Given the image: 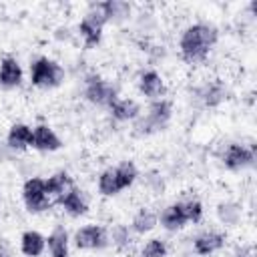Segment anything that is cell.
<instances>
[{
    "instance_id": "17",
    "label": "cell",
    "mask_w": 257,
    "mask_h": 257,
    "mask_svg": "<svg viewBox=\"0 0 257 257\" xmlns=\"http://www.w3.org/2000/svg\"><path fill=\"white\" fill-rule=\"evenodd\" d=\"M6 145L10 149H26V147H32V128L24 122H16L10 126L8 135H6Z\"/></svg>"
},
{
    "instance_id": "6",
    "label": "cell",
    "mask_w": 257,
    "mask_h": 257,
    "mask_svg": "<svg viewBox=\"0 0 257 257\" xmlns=\"http://www.w3.org/2000/svg\"><path fill=\"white\" fill-rule=\"evenodd\" d=\"M74 245L78 249H104L110 245V237L108 231L100 225H84L80 229H76L74 233Z\"/></svg>"
},
{
    "instance_id": "2",
    "label": "cell",
    "mask_w": 257,
    "mask_h": 257,
    "mask_svg": "<svg viewBox=\"0 0 257 257\" xmlns=\"http://www.w3.org/2000/svg\"><path fill=\"white\" fill-rule=\"evenodd\" d=\"M171 114H173L171 100H167V98L151 100V104L147 108V114L137 118L135 133L137 135H153V133H159V131H163L167 126Z\"/></svg>"
},
{
    "instance_id": "20",
    "label": "cell",
    "mask_w": 257,
    "mask_h": 257,
    "mask_svg": "<svg viewBox=\"0 0 257 257\" xmlns=\"http://www.w3.org/2000/svg\"><path fill=\"white\" fill-rule=\"evenodd\" d=\"M44 183H46V195L48 197H56V199L72 187V179L64 171H58V173L50 175L48 179H44Z\"/></svg>"
},
{
    "instance_id": "29",
    "label": "cell",
    "mask_w": 257,
    "mask_h": 257,
    "mask_svg": "<svg viewBox=\"0 0 257 257\" xmlns=\"http://www.w3.org/2000/svg\"><path fill=\"white\" fill-rule=\"evenodd\" d=\"M149 185H151L153 191H157V193L163 191V181H161V177H151V179H149Z\"/></svg>"
},
{
    "instance_id": "1",
    "label": "cell",
    "mask_w": 257,
    "mask_h": 257,
    "mask_svg": "<svg viewBox=\"0 0 257 257\" xmlns=\"http://www.w3.org/2000/svg\"><path fill=\"white\" fill-rule=\"evenodd\" d=\"M217 40H219V30L213 24L195 22L187 26L181 34V40H179L181 58L191 64L203 62L209 56V50L217 44Z\"/></svg>"
},
{
    "instance_id": "24",
    "label": "cell",
    "mask_w": 257,
    "mask_h": 257,
    "mask_svg": "<svg viewBox=\"0 0 257 257\" xmlns=\"http://www.w3.org/2000/svg\"><path fill=\"white\" fill-rule=\"evenodd\" d=\"M217 217L223 225H237L241 219V207L233 201H225L217 205Z\"/></svg>"
},
{
    "instance_id": "3",
    "label": "cell",
    "mask_w": 257,
    "mask_h": 257,
    "mask_svg": "<svg viewBox=\"0 0 257 257\" xmlns=\"http://www.w3.org/2000/svg\"><path fill=\"white\" fill-rule=\"evenodd\" d=\"M64 68L48 56H38L30 64V82L38 88H54L64 80Z\"/></svg>"
},
{
    "instance_id": "27",
    "label": "cell",
    "mask_w": 257,
    "mask_h": 257,
    "mask_svg": "<svg viewBox=\"0 0 257 257\" xmlns=\"http://www.w3.org/2000/svg\"><path fill=\"white\" fill-rule=\"evenodd\" d=\"M167 251H169L167 243H165L163 239H157V237H155V239H149V241L145 243L141 255H143V257H167Z\"/></svg>"
},
{
    "instance_id": "26",
    "label": "cell",
    "mask_w": 257,
    "mask_h": 257,
    "mask_svg": "<svg viewBox=\"0 0 257 257\" xmlns=\"http://www.w3.org/2000/svg\"><path fill=\"white\" fill-rule=\"evenodd\" d=\"M108 237H110V243L118 249V251H124V249H128L131 247V227H126V225H114L112 227V231L108 233Z\"/></svg>"
},
{
    "instance_id": "25",
    "label": "cell",
    "mask_w": 257,
    "mask_h": 257,
    "mask_svg": "<svg viewBox=\"0 0 257 257\" xmlns=\"http://www.w3.org/2000/svg\"><path fill=\"white\" fill-rule=\"evenodd\" d=\"M114 171H116V179H118L120 191L128 189L137 181V177H139V171H137L135 163H131V161H122L118 167H114Z\"/></svg>"
},
{
    "instance_id": "12",
    "label": "cell",
    "mask_w": 257,
    "mask_h": 257,
    "mask_svg": "<svg viewBox=\"0 0 257 257\" xmlns=\"http://www.w3.org/2000/svg\"><path fill=\"white\" fill-rule=\"evenodd\" d=\"M227 94H229V90H227V86L221 80H213V82H207V84H203V86L197 88V98L207 108L219 106L227 98Z\"/></svg>"
},
{
    "instance_id": "8",
    "label": "cell",
    "mask_w": 257,
    "mask_h": 257,
    "mask_svg": "<svg viewBox=\"0 0 257 257\" xmlns=\"http://www.w3.org/2000/svg\"><path fill=\"white\" fill-rule=\"evenodd\" d=\"M139 90H141L147 98L159 100V98L165 96L167 86H165L163 76H161L157 70H143L141 76H139Z\"/></svg>"
},
{
    "instance_id": "18",
    "label": "cell",
    "mask_w": 257,
    "mask_h": 257,
    "mask_svg": "<svg viewBox=\"0 0 257 257\" xmlns=\"http://www.w3.org/2000/svg\"><path fill=\"white\" fill-rule=\"evenodd\" d=\"M46 247L50 257H68V233L62 225H56L46 237Z\"/></svg>"
},
{
    "instance_id": "21",
    "label": "cell",
    "mask_w": 257,
    "mask_h": 257,
    "mask_svg": "<svg viewBox=\"0 0 257 257\" xmlns=\"http://www.w3.org/2000/svg\"><path fill=\"white\" fill-rule=\"evenodd\" d=\"M78 34H80L84 46H86V48H92V46H96V44L100 42V38H102V26H98L96 22H92V20H88V18H82L80 24H78Z\"/></svg>"
},
{
    "instance_id": "31",
    "label": "cell",
    "mask_w": 257,
    "mask_h": 257,
    "mask_svg": "<svg viewBox=\"0 0 257 257\" xmlns=\"http://www.w3.org/2000/svg\"><path fill=\"white\" fill-rule=\"evenodd\" d=\"M237 257H253V255H251V251H245V249H241V251L237 253Z\"/></svg>"
},
{
    "instance_id": "19",
    "label": "cell",
    "mask_w": 257,
    "mask_h": 257,
    "mask_svg": "<svg viewBox=\"0 0 257 257\" xmlns=\"http://www.w3.org/2000/svg\"><path fill=\"white\" fill-rule=\"evenodd\" d=\"M157 223H159V215H157L155 211H151V209H141V211L133 217V221H131V231H133V233H139V235H145V233L153 231V229L157 227Z\"/></svg>"
},
{
    "instance_id": "32",
    "label": "cell",
    "mask_w": 257,
    "mask_h": 257,
    "mask_svg": "<svg viewBox=\"0 0 257 257\" xmlns=\"http://www.w3.org/2000/svg\"><path fill=\"white\" fill-rule=\"evenodd\" d=\"M0 257H8V255L4 253V249H2V247H0Z\"/></svg>"
},
{
    "instance_id": "9",
    "label": "cell",
    "mask_w": 257,
    "mask_h": 257,
    "mask_svg": "<svg viewBox=\"0 0 257 257\" xmlns=\"http://www.w3.org/2000/svg\"><path fill=\"white\" fill-rule=\"evenodd\" d=\"M60 205H62V209L70 215V217H80V215H84L86 211H88V201H86V195L80 191V189H76L74 185L66 191V193H62L58 199H56Z\"/></svg>"
},
{
    "instance_id": "7",
    "label": "cell",
    "mask_w": 257,
    "mask_h": 257,
    "mask_svg": "<svg viewBox=\"0 0 257 257\" xmlns=\"http://www.w3.org/2000/svg\"><path fill=\"white\" fill-rule=\"evenodd\" d=\"M255 147H245V145H239V143H233L225 149L223 153V165L229 169V171H241V169H247V167H253L255 163Z\"/></svg>"
},
{
    "instance_id": "28",
    "label": "cell",
    "mask_w": 257,
    "mask_h": 257,
    "mask_svg": "<svg viewBox=\"0 0 257 257\" xmlns=\"http://www.w3.org/2000/svg\"><path fill=\"white\" fill-rule=\"evenodd\" d=\"M183 203V211L187 217V223H199L203 217V205L197 199H189V201H181Z\"/></svg>"
},
{
    "instance_id": "5",
    "label": "cell",
    "mask_w": 257,
    "mask_h": 257,
    "mask_svg": "<svg viewBox=\"0 0 257 257\" xmlns=\"http://www.w3.org/2000/svg\"><path fill=\"white\" fill-rule=\"evenodd\" d=\"M22 199L30 213H42L52 207V199L46 195V183L42 177H30L24 181Z\"/></svg>"
},
{
    "instance_id": "13",
    "label": "cell",
    "mask_w": 257,
    "mask_h": 257,
    "mask_svg": "<svg viewBox=\"0 0 257 257\" xmlns=\"http://www.w3.org/2000/svg\"><path fill=\"white\" fill-rule=\"evenodd\" d=\"M159 221L161 225L167 229V231H179L187 225V217H185V211H183V203H171L169 207H165L159 215Z\"/></svg>"
},
{
    "instance_id": "10",
    "label": "cell",
    "mask_w": 257,
    "mask_h": 257,
    "mask_svg": "<svg viewBox=\"0 0 257 257\" xmlns=\"http://www.w3.org/2000/svg\"><path fill=\"white\" fill-rule=\"evenodd\" d=\"M32 147L42 153H52L62 147V141L48 124H38L32 128Z\"/></svg>"
},
{
    "instance_id": "16",
    "label": "cell",
    "mask_w": 257,
    "mask_h": 257,
    "mask_svg": "<svg viewBox=\"0 0 257 257\" xmlns=\"http://www.w3.org/2000/svg\"><path fill=\"white\" fill-rule=\"evenodd\" d=\"M46 249V237L38 231H24L22 237H20V251L26 255V257H38L42 255Z\"/></svg>"
},
{
    "instance_id": "4",
    "label": "cell",
    "mask_w": 257,
    "mask_h": 257,
    "mask_svg": "<svg viewBox=\"0 0 257 257\" xmlns=\"http://www.w3.org/2000/svg\"><path fill=\"white\" fill-rule=\"evenodd\" d=\"M84 98L96 106H104V108H110L116 100H118V92L116 88L106 82L104 78L96 76V74H90L84 82Z\"/></svg>"
},
{
    "instance_id": "23",
    "label": "cell",
    "mask_w": 257,
    "mask_h": 257,
    "mask_svg": "<svg viewBox=\"0 0 257 257\" xmlns=\"http://www.w3.org/2000/svg\"><path fill=\"white\" fill-rule=\"evenodd\" d=\"M104 12L108 22H122L131 16V4L124 0H106L104 2Z\"/></svg>"
},
{
    "instance_id": "22",
    "label": "cell",
    "mask_w": 257,
    "mask_h": 257,
    "mask_svg": "<svg viewBox=\"0 0 257 257\" xmlns=\"http://www.w3.org/2000/svg\"><path fill=\"white\" fill-rule=\"evenodd\" d=\"M98 193L104 195V197H112V195H118L120 193V187H118V179H116V171L114 167H108L104 169L100 175H98Z\"/></svg>"
},
{
    "instance_id": "30",
    "label": "cell",
    "mask_w": 257,
    "mask_h": 257,
    "mask_svg": "<svg viewBox=\"0 0 257 257\" xmlns=\"http://www.w3.org/2000/svg\"><path fill=\"white\" fill-rule=\"evenodd\" d=\"M54 36H56L58 40H70V30H68V28H58Z\"/></svg>"
},
{
    "instance_id": "15",
    "label": "cell",
    "mask_w": 257,
    "mask_h": 257,
    "mask_svg": "<svg viewBox=\"0 0 257 257\" xmlns=\"http://www.w3.org/2000/svg\"><path fill=\"white\" fill-rule=\"evenodd\" d=\"M110 116L118 122H128V120H137L141 116V106L137 100L133 98H118L110 108Z\"/></svg>"
},
{
    "instance_id": "11",
    "label": "cell",
    "mask_w": 257,
    "mask_h": 257,
    "mask_svg": "<svg viewBox=\"0 0 257 257\" xmlns=\"http://www.w3.org/2000/svg\"><path fill=\"white\" fill-rule=\"evenodd\" d=\"M225 233H219V231H205V233H199L195 239H193V251L197 255H211L215 251H219L221 247H225Z\"/></svg>"
},
{
    "instance_id": "14",
    "label": "cell",
    "mask_w": 257,
    "mask_h": 257,
    "mask_svg": "<svg viewBox=\"0 0 257 257\" xmlns=\"http://www.w3.org/2000/svg\"><path fill=\"white\" fill-rule=\"evenodd\" d=\"M20 82H22V68L18 60L12 56H4L0 62V84L4 88H14L20 86Z\"/></svg>"
}]
</instances>
